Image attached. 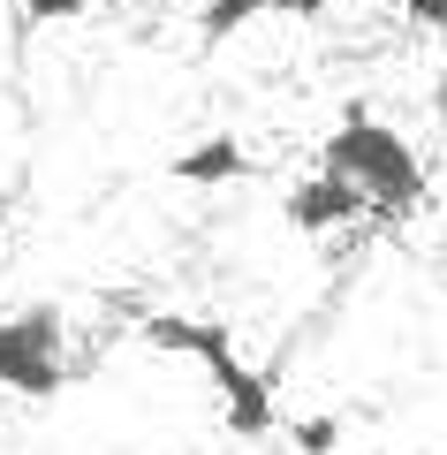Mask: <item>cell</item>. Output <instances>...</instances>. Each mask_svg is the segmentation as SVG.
Wrapping results in <instances>:
<instances>
[{"label": "cell", "mask_w": 447, "mask_h": 455, "mask_svg": "<svg viewBox=\"0 0 447 455\" xmlns=\"http://www.w3.org/2000/svg\"><path fill=\"white\" fill-rule=\"evenodd\" d=\"M319 167L326 175H349L371 197V220H410L425 205V160L402 130L371 122L364 107H341L334 137H319Z\"/></svg>", "instance_id": "6da1fadb"}, {"label": "cell", "mask_w": 447, "mask_h": 455, "mask_svg": "<svg viewBox=\"0 0 447 455\" xmlns=\"http://www.w3.org/2000/svg\"><path fill=\"white\" fill-rule=\"evenodd\" d=\"M0 387L23 403H53L68 387V319L53 304H23L0 319Z\"/></svg>", "instance_id": "7a4b0ae2"}, {"label": "cell", "mask_w": 447, "mask_h": 455, "mask_svg": "<svg viewBox=\"0 0 447 455\" xmlns=\"http://www.w3.org/2000/svg\"><path fill=\"white\" fill-rule=\"evenodd\" d=\"M281 220L296 228V235H341V228L371 220V197L356 190L349 175H304V182H288L281 190Z\"/></svg>", "instance_id": "3957f363"}, {"label": "cell", "mask_w": 447, "mask_h": 455, "mask_svg": "<svg viewBox=\"0 0 447 455\" xmlns=\"http://www.w3.org/2000/svg\"><path fill=\"white\" fill-rule=\"evenodd\" d=\"M205 372H212V395H220V425H227L235 440H266L273 425H288V418H281V395H273V372H251L235 349L212 357Z\"/></svg>", "instance_id": "277c9868"}, {"label": "cell", "mask_w": 447, "mask_h": 455, "mask_svg": "<svg viewBox=\"0 0 447 455\" xmlns=\"http://www.w3.org/2000/svg\"><path fill=\"white\" fill-rule=\"evenodd\" d=\"M137 341L160 349V357H190V364H212L235 349V326L227 319H205V311H144L137 319Z\"/></svg>", "instance_id": "5b68a950"}, {"label": "cell", "mask_w": 447, "mask_h": 455, "mask_svg": "<svg viewBox=\"0 0 447 455\" xmlns=\"http://www.w3.org/2000/svg\"><path fill=\"white\" fill-rule=\"evenodd\" d=\"M251 175V152H243V137H197L190 152H175L167 160V182H182V190H220V182H243Z\"/></svg>", "instance_id": "8992f818"}, {"label": "cell", "mask_w": 447, "mask_h": 455, "mask_svg": "<svg viewBox=\"0 0 447 455\" xmlns=\"http://www.w3.org/2000/svg\"><path fill=\"white\" fill-rule=\"evenodd\" d=\"M266 16H273V0H205L197 8V46H227V38H243Z\"/></svg>", "instance_id": "52a82bcc"}, {"label": "cell", "mask_w": 447, "mask_h": 455, "mask_svg": "<svg viewBox=\"0 0 447 455\" xmlns=\"http://www.w3.org/2000/svg\"><path fill=\"white\" fill-rule=\"evenodd\" d=\"M281 440H288L296 455H334L341 440H349V418H341V410H311V418H288Z\"/></svg>", "instance_id": "ba28073f"}, {"label": "cell", "mask_w": 447, "mask_h": 455, "mask_svg": "<svg viewBox=\"0 0 447 455\" xmlns=\"http://www.w3.org/2000/svg\"><path fill=\"white\" fill-rule=\"evenodd\" d=\"M92 0H23V16L31 23H68V16H84Z\"/></svg>", "instance_id": "9c48e42d"}, {"label": "cell", "mask_w": 447, "mask_h": 455, "mask_svg": "<svg viewBox=\"0 0 447 455\" xmlns=\"http://www.w3.org/2000/svg\"><path fill=\"white\" fill-rule=\"evenodd\" d=\"M402 16L425 23V31H447V0H402Z\"/></svg>", "instance_id": "30bf717a"}, {"label": "cell", "mask_w": 447, "mask_h": 455, "mask_svg": "<svg viewBox=\"0 0 447 455\" xmlns=\"http://www.w3.org/2000/svg\"><path fill=\"white\" fill-rule=\"evenodd\" d=\"M334 0H273V16H288V23H319Z\"/></svg>", "instance_id": "8fae6325"}, {"label": "cell", "mask_w": 447, "mask_h": 455, "mask_svg": "<svg viewBox=\"0 0 447 455\" xmlns=\"http://www.w3.org/2000/svg\"><path fill=\"white\" fill-rule=\"evenodd\" d=\"M410 455H425V448H410Z\"/></svg>", "instance_id": "7c38bea8"}]
</instances>
